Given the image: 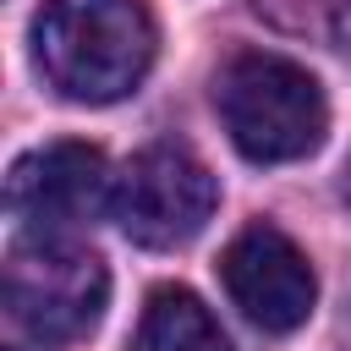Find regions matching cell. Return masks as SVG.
<instances>
[{"instance_id":"cell-7","label":"cell","mask_w":351,"mask_h":351,"mask_svg":"<svg viewBox=\"0 0 351 351\" xmlns=\"http://www.w3.org/2000/svg\"><path fill=\"white\" fill-rule=\"evenodd\" d=\"M132 351H230V340L186 285H159L137 318Z\"/></svg>"},{"instance_id":"cell-4","label":"cell","mask_w":351,"mask_h":351,"mask_svg":"<svg viewBox=\"0 0 351 351\" xmlns=\"http://www.w3.org/2000/svg\"><path fill=\"white\" fill-rule=\"evenodd\" d=\"M214 203H219L214 170L181 143H154V148L132 154L110 186V214H115L121 236L137 247H154V252L186 247L208 225Z\"/></svg>"},{"instance_id":"cell-2","label":"cell","mask_w":351,"mask_h":351,"mask_svg":"<svg viewBox=\"0 0 351 351\" xmlns=\"http://www.w3.org/2000/svg\"><path fill=\"white\" fill-rule=\"evenodd\" d=\"M214 104H219V121H225L230 143L252 165L307 159L329 132V104H324L318 77L307 66H296L285 55H263V49L236 55L219 71Z\"/></svg>"},{"instance_id":"cell-5","label":"cell","mask_w":351,"mask_h":351,"mask_svg":"<svg viewBox=\"0 0 351 351\" xmlns=\"http://www.w3.org/2000/svg\"><path fill=\"white\" fill-rule=\"evenodd\" d=\"M219 280H225L230 302L269 335L302 329L318 302V274H313L307 252L274 225H247L219 252Z\"/></svg>"},{"instance_id":"cell-1","label":"cell","mask_w":351,"mask_h":351,"mask_svg":"<svg viewBox=\"0 0 351 351\" xmlns=\"http://www.w3.org/2000/svg\"><path fill=\"white\" fill-rule=\"evenodd\" d=\"M159 33L143 0H49L33 16V55L49 88L77 104L126 99L154 66Z\"/></svg>"},{"instance_id":"cell-3","label":"cell","mask_w":351,"mask_h":351,"mask_svg":"<svg viewBox=\"0 0 351 351\" xmlns=\"http://www.w3.org/2000/svg\"><path fill=\"white\" fill-rule=\"evenodd\" d=\"M110 302L104 258L60 241V236H27L5 258V313L16 329H27L38 346H71L99 329Z\"/></svg>"},{"instance_id":"cell-8","label":"cell","mask_w":351,"mask_h":351,"mask_svg":"<svg viewBox=\"0 0 351 351\" xmlns=\"http://www.w3.org/2000/svg\"><path fill=\"white\" fill-rule=\"evenodd\" d=\"M340 197H346V208H351V159H346V176H340Z\"/></svg>"},{"instance_id":"cell-6","label":"cell","mask_w":351,"mask_h":351,"mask_svg":"<svg viewBox=\"0 0 351 351\" xmlns=\"http://www.w3.org/2000/svg\"><path fill=\"white\" fill-rule=\"evenodd\" d=\"M110 192V165L93 143H44L22 154L5 176V208L27 236H55L88 219Z\"/></svg>"}]
</instances>
